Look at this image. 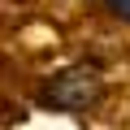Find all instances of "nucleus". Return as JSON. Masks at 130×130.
Listing matches in <instances>:
<instances>
[{
  "instance_id": "obj_1",
  "label": "nucleus",
  "mask_w": 130,
  "mask_h": 130,
  "mask_svg": "<svg viewBox=\"0 0 130 130\" xmlns=\"http://www.w3.org/2000/svg\"><path fill=\"white\" fill-rule=\"evenodd\" d=\"M39 100L48 108H61V113H91L104 100V78L95 65H70V70H61L56 78L43 83Z\"/></svg>"
},
{
  "instance_id": "obj_2",
  "label": "nucleus",
  "mask_w": 130,
  "mask_h": 130,
  "mask_svg": "<svg viewBox=\"0 0 130 130\" xmlns=\"http://www.w3.org/2000/svg\"><path fill=\"white\" fill-rule=\"evenodd\" d=\"M104 5H108L117 18H126V22H130V0H104Z\"/></svg>"
}]
</instances>
